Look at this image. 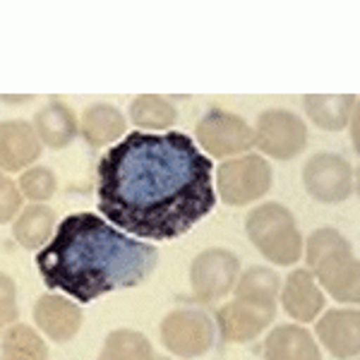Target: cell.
I'll use <instances>...</instances> for the list:
<instances>
[{"mask_svg":"<svg viewBox=\"0 0 360 360\" xmlns=\"http://www.w3.org/2000/svg\"><path fill=\"white\" fill-rule=\"evenodd\" d=\"M197 147L209 159H233L255 149V130L240 115L224 111V108H209L195 127Z\"/></svg>","mask_w":360,"mask_h":360,"instance_id":"8992f818","label":"cell"},{"mask_svg":"<svg viewBox=\"0 0 360 360\" xmlns=\"http://www.w3.org/2000/svg\"><path fill=\"white\" fill-rule=\"evenodd\" d=\"M159 250L123 233L91 212L70 214L37 255L46 288L91 303L106 293L135 288L154 274Z\"/></svg>","mask_w":360,"mask_h":360,"instance_id":"7a4b0ae2","label":"cell"},{"mask_svg":"<svg viewBox=\"0 0 360 360\" xmlns=\"http://www.w3.org/2000/svg\"><path fill=\"white\" fill-rule=\"evenodd\" d=\"M217 341V324L200 307H178L161 322V344L176 358H200L212 351Z\"/></svg>","mask_w":360,"mask_h":360,"instance_id":"52a82bcc","label":"cell"},{"mask_svg":"<svg viewBox=\"0 0 360 360\" xmlns=\"http://www.w3.org/2000/svg\"><path fill=\"white\" fill-rule=\"evenodd\" d=\"M39 142L49 149H65L79 135V120L63 101H49L32 120Z\"/></svg>","mask_w":360,"mask_h":360,"instance_id":"2e32d148","label":"cell"},{"mask_svg":"<svg viewBox=\"0 0 360 360\" xmlns=\"http://www.w3.org/2000/svg\"><path fill=\"white\" fill-rule=\"evenodd\" d=\"M317 341L329 356L339 360L358 358L360 351V312L358 307H332L315 324Z\"/></svg>","mask_w":360,"mask_h":360,"instance_id":"8fae6325","label":"cell"},{"mask_svg":"<svg viewBox=\"0 0 360 360\" xmlns=\"http://www.w3.org/2000/svg\"><path fill=\"white\" fill-rule=\"evenodd\" d=\"M152 360H173V358H166V356H154Z\"/></svg>","mask_w":360,"mask_h":360,"instance_id":"f1b7e54d","label":"cell"},{"mask_svg":"<svg viewBox=\"0 0 360 360\" xmlns=\"http://www.w3.org/2000/svg\"><path fill=\"white\" fill-rule=\"evenodd\" d=\"M20 319V305H17V283L8 274L0 271V336Z\"/></svg>","mask_w":360,"mask_h":360,"instance_id":"484cf974","label":"cell"},{"mask_svg":"<svg viewBox=\"0 0 360 360\" xmlns=\"http://www.w3.org/2000/svg\"><path fill=\"white\" fill-rule=\"evenodd\" d=\"M0 360H49V346L34 327L15 322L0 336Z\"/></svg>","mask_w":360,"mask_h":360,"instance_id":"7402d4cb","label":"cell"},{"mask_svg":"<svg viewBox=\"0 0 360 360\" xmlns=\"http://www.w3.org/2000/svg\"><path fill=\"white\" fill-rule=\"evenodd\" d=\"M245 233L269 264L288 266L303 257V233L293 212L281 202H262L250 209Z\"/></svg>","mask_w":360,"mask_h":360,"instance_id":"277c9868","label":"cell"},{"mask_svg":"<svg viewBox=\"0 0 360 360\" xmlns=\"http://www.w3.org/2000/svg\"><path fill=\"white\" fill-rule=\"evenodd\" d=\"M303 108L317 127L341 132L356 118L358 94H307L303 96Z\"/></svg>","mask_w":360,"mask_h":360,"instance_id":"ac0fdd59","label":"cell"},{"mask_svg":"<svg viewBox=\"0 0 360 360\" xmlns=\"http://www.w3.org/2000/svg\"><path fill=\"white\" fill-rule=\"evenodd\" d=\"M130 120L142 130H168L176 125L178 108L161 94H139L130 101Z\"/></svg>","mask_w":360,"mask_h":360,"instance_id":"603a6c76","label":"cell"},{"mask_svg":"<svg viewBox=\"0 0 360 360\" xmlns=\"http://www.w3.org/2000/svg\"><path fill=\"white\" fill-rule=\"evenodd\" d=\"M278 293H281V278L269 266H250V269L240 271L233 286L236 300H243V303L266 312H276Z\"/></svg>","mask_w":360,"mask_h":360,"instance_id":"ffe728a7","label":"cell"},{"mask_svg":"<svg viewBox=\"0 0 360 360\" xmlns=\"http://www.w3.org/2000/svg\"><path fill=\"white\" fill-rule=\"evenodd\" d=\"M98 212L123 233L173 240L217 207L212 159L178 130L125 135L96 168Z\"/></svg>","mask_w":360,"mask_h":360,"instance_id":"6da1fadb","label":"cell"},{"mask_svg":"<svg viewBox=\"0 0 360 360\" xmlns=\"http://www.w3.org/2000/svg\"><path fill=\"white\" fill-rule=\"evenodd\" d=\"M154 346L137 329H115L106 336L96 360H152Z\"/></svg>","mask_w":360,"mask_h":360,"instance_id":"cb8c5ba5","label":"cell"},{"mask_svg":"<svg viewBox=\"0 0 360 360\" xmlns=\"http://www.w3.org/2000/svg\"><path fill=\"white\" fill-rule=\"evenodd\" d=\"M353 360H356V358H353Z\"/></svg>","mask_w":360,"mask_h":360,"instance_id":"f546056e","label":"cell"},{"mask_svg":"<svg viewBox=\"0 0 360 360\" xmlns=\"http://www.w3.org/2000/svg\"><path fill=\"white\" fill-rule=\"evenodd\" d=\"M240 276V259L226 248L202 250L190 264V286L200 303H217L233 293Z\"/></svg>","mask_w":360,"mask_h":360,"instance_id":"9c48e42d","label":"cell"},{"mask_svg":"<svg viewBox=\"0 0 360 360\" xmlns=\"http://www.w3.org/2000/svg\"><path fill=\"white\" fill-rule=\"evenodd\" d=\"M0 101H5V103H27V101H32V96H0Z\"/></svg>","mask_w":360,"mask_h":360,"instance_id":"83f0119b","label":"cell"},{"mask_svg":"<svg viewBox=\"0 0 360 360\" xmlns=\"http://www.w3.org/2000/svg\"><path fill=\"white\" fill-rule=\"evenodd\" d=\"M25 197H22L20 188L15 180L0 173V224H10L17 219V214L25 209Z\"/></svg>","mask_w":360,"mask_h":360,"instance_id":"4316f807","label":"cell"},{"mask_svg":"<svg viewBox=\"0 0 360 360\" xmlns=\"http://www.w3.org/2000/svg\"><path fill=\"white\" fill-rule=\"evenodd\" d=\"M127 130L125 115L111 103H91L79 115V135L94 149L108 147Z\"/></svg>","mask_w":360,"mask_h":360,"instance_id":"d6986e66","label":"cell"},{"mask_svg":"<svg viewBox=\"0 0 360 360\" xmlns=\"http://www.w3.org/2000/svg\"><path fill=\"white\" fill-rule=\"evenodd\" d=\"M255 147L262 156L276 161H291L307 147V125L288 108H266L255 123Z\"/></svg>","mask_w":360,"mask_h":360,"instance_id":"ba28073f","label":"cell"},{"mask_svg":"<svg viewBox=\"0 0 360 360\" xmlns=\"http://www.w3.org/2000/svg\"><path fill=\"white\" fill-rule=\"evenodd\" d=\"M303 185L312 200L322 205L346 202L356 190V173L344 156L334 152L312 154L303 166Z\"/></svg>","mask_w":360,"mask_h":360,"instance_id":"30bf717a","label":"cell"},{"mask_svg":"<svg viewBox=\"0 0 360 360\" xmlns=\"http://www.w3.org/2000/svg\"><path fill=\"white\" fill-rule=\"evenodd\" d=\"M305 269L334 300L356 307L360 300V269L353 245L332 226L312 231L303 243Z\"/></svg>","mask_w":360,"mask_h":360,"instance_id":"3957f363","label":"cell"},{"mask_svg":"<svg viewBox=\"0 0 360 360\" xmlns=\"http://www.w3.org/2000/svg\"><path fill=\"white\" fill-rule=\"evenodd\" d=\"M56 233V214L49 205H27L13 224V238L25 250H41Z\"/></svg>","mask_w":360,"mask_h":360,"instance_id":"44dd1931","label":"cell"},{"mask_svg":"<svg viewBox=\"0 0 360 360\" xmlns=\"http://www.w3.org/2000/svg\"><path fill=\"white\" fill-rule=\"evenodd\" d=\"M278 303L295 324L315 322L324 310V291L305 266H298L281 281Z\"/></svg>","mask_w":360,"mask_h":360,"instance_id":"5bb4252c","label":"cell"},{"mask_svg":"<svg viewBox=\"0 0 360 360\" xmlns=\"http://www.w3.org/2000/svg\"><path fill=\"white\" fill-rule=\"evenodd\" d=\"M44 154L34 125L29 120L0 123V173H20L32 168Z\"/></svg>","mask_w":360,"mask_h":360,"instance_id":"4fadbf2b","label":"cell"},{"mask_svg":"<svg viewBox=\"0 0 360 360\" xmlns=\"http://www.w3.org/2000/svg\"><path fill=\"white\" fill-rule=\"evenodd\" d=\"M17 188L32 205H46L58 193V178L49 166H32L22 171Z\"/></svg>","mask_w":360,"mask_h":360,"instance_id":"d4e9b609","label":"cell"},{"mask_svg":"<svg viewBox=\"0 0 360 360\" xmlns=\"http://www.w3.org/2000/svg\"><path fill=\"white\" fill-rule=\"evenodd\" d=\"M274 185V171L262 154H240L226 159L214 171V190L231 207H245L262 200Z\"/></svg>","mask_w":360,"mask_h":360,"instance_id":"5b68a950","label":"cell"},{"mask_svg":"<svg viewBox=\"0 0 360 360\" xmlns=\"http://www.w3.org/2000/svg\"><path fill=\"white\" fill-rule=\"evenodd\" d=\"M82 307L58 293H44L34 303V324L56 344H68L82 329Z\"/></svg>","mask_w":360,"mask_h":360,"instance_id":"7c38bea8","label":"cell"},{"mask_svg":"<svg viewBox=\"0 0 360 360\" xmlns=\"http://www.w3.org/2000/svg\"><path fill=\"white\" fill-rule=\"evenodd\" d=\"M276 312H266L259 310L255 305H248L243 300H231L219 307L217 317H214V324H217L219 334H221L224 341H231V344H248V341L257 339L259 334L274 322Z\"/></svg>","mask_w":360,"mask_h":360,"instance_id":"9a60e30c","label":"cell"},{"mask_svg":"<svg viewBox=\"0 0 360 360\" xmlns=\"http://www.w3.org/2000/svg\"><path fill=\"white\" fill-rule=\"evenodd\" d=\"M264 360H322V353L303 324H278L264 339Z\"/></svg>","mask_w":360,"mask_h":360,"instance_id":"e0dca14e","label":"cell"}]
</instances>
